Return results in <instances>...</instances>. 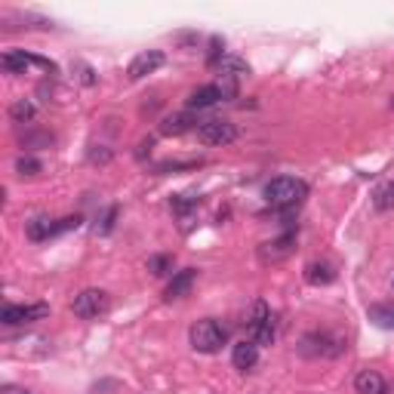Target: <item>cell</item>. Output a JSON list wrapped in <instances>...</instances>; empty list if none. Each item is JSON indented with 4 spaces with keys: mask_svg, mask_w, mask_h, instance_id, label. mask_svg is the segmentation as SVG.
Instances as JSON below:
<instances>
[{
    "mask_svg": "<svg viewBox=\"0 0 394 394\" xmlns=\"http://www.w3.org/2000/svg\"><path fill=\"white\" fill-rule=\"evenodd\" d=\"M197 139L204 145H213V148H219V145H231L237 139V127L231 120L213 118V120H204L197 127Z\"/></svg>",
    "mask_w": 394,
    "mask_h": 394,
    "instance_id": "5",
    "label": "cell"
},
{
    "mask_svg": "<svg viewBox=\"0 0 394 394\" xmlns=\"http://www.w3.org/2000/svg\"><path fill=\"white\" fill-rule=\"evenodd\" d=\"M222 50H225V41H222V37H210V52H206V62H210L213 68L225 59V52H222Z\"/></svg>",
    "mask_w": 394,
    "mask_h": 394,
    "instance_id": "23",
    "label": "cell"
},
{
    "mask_svg": "<svg viewBox=\"0 0 394 394\" xmlns=\"http://www.w3.org/2000/svg\"><path fill=\"white\" fill-rule=\"evenodd\" d=\"M305 281L311 283V287H327V283L336 281V272L330 262H308L305 265Z\"/></svg>",
    "mask_w": 394,
    "mask_h": 394,
    "instance_id": "15",
    "label": "cell"
},
{
    "mask_svg": "<svg viewBox=\"0 0 394 394\" xmlns=\"http://www.w3.org/2000/svg\"><path fill=\"white\" fill-rule=\"evenodd\" d=\"M345 342L330 333H308L302 339V354L308 358H336V354H342Z\"/></svg>",
    "mask_w": 394,
    "mask_h": 394,
    "instance_id": "6",
    "label": "cell"
},
{
    "mask_svg": "<svg viewBox=\"0 0 394 394\" xmlns=\"http://www.w3.org/2000/svg\"><path fill=\"white\" fill-rule=\"evenodd\" d=\"M108 308H111V299H108L105 290H83L74 296L71 302V311L77 314L80 321H99L102 314H108Z\"/></svg>",
    "mask_w": 394,
    "mask_h": 394,
    "instance_id": "3",
    "label": "cell"
},
{
    "mask_svg": "<svg viewBox=\"0 0 394 394\" xmlns=\"http://www.w3.org/2000/svg\"><path fill=\"white\" fill-rule=\"evenodd\" d=\"M256 360H259V345H253V342H237L234 351H231V364H234V370H241V373L256 367Z\"/></svg>",
    "mask_w": 394,
    "mask_h": 394,
    "instance_id": "14",
    "label": "cell"
},
{
    "mask_svg": "<svg viewBox=\"0 0 394 394\" xmlns=\"http://www.w3.org/2000/svg\"><path fill=\"white\" fill-rule=\"evenodd\" d=\"M195 281H197V272L195 268H182V272H176L173 274V281L167 283V290H164V299H182V296H188L191 287H195Z\"/></svg>",
    "mask_w": 394,
    "mask_h": 394,
    "instance_id": "11",
    "label": "cell"
},
{
    "mask_svg": "<svg viewBox=\"0 0 394 394\" xmlns=\"http://www.w3.org/2000/svg\"><path fill=\"white\" fill-rule=\"evenodd\" d=\"M114 219H118V206H108V213H105L102 225H96V231H99V234H108V231L114 228Z\"/></svg>",
    "mask_w": 394,
    "mask_h": 394,
    "instance_id": "25",
    "label": "cell"
},
{
    "mask_svg": "<svg viewBox=\"0 0 394 394\" xmlns=\"http://www.w3.org/2000/svg\"><path fill=\"white\" fill-rule=\"evenodd\" d=\"M15 169H19V176H37L41 173V160H34V157H19L15 160Z\"/></svg>",
    "mask_w": 394,
    "mask_h": 394,
    "instance_id": "24",
    "label": "cell"
},
{
    "mask_svg": "<svg viewBox=\"0 0 394 394\" xmlns=\"http://www.w3.org/2000/svg\"><path fill=\"white\" fill-rule=\"evenodd\" d=\"M160 65H164V52H160V50H145V52H139V56L129 62L127 77H129V80H142L145 74H154Z\"/></svg>",
    "mask_w": 394,
    "mask_h": 394,
    "instance_id": "9",
    "label": "cell"
},
{
    "mask_svg": "<svg viewBox=\"0 0 394 394\" xmlns=\"http://www.w3.org/2000/svg\"><path fill=\"white\" fill-rule=\"evenodd\" d=\"M246 330H250V342L253 345H272L274 342V321H272V311H268L265 302H256L253 305V314L246 321Z\"/></svg>",
    "mask_w": 394,
    "mask_h": 394,
    "instance_id": "4",
    "label": "cell"
},
{
    "mask_svg": "<svg viewBox=\"0 0 394 394\" xmlns=\"http://www.w3.org/2000/svg\"><path fill=\"white\" fill-rule=\"evenodd\" d=\"M80 216H65V219L56 222V234H62V231H71V228H80Z\"/></svg>",
    "mask_w": 394,
    "mask_h": 394,
    "instance_id": "26",
    "label": "cell"
},
{
    "mask_svg": "<svg viewBox=\"0 0 394 394\" xmlns=\"http://www.w3.org/2000/svg\"><path fill=\"white\" fill-rule=\"evenodd\" d=\"M216 71H219V80H234L237 83V77L250 74V65L237 56H225L219 65H216Z\"/></svg>",
    "mask_w": 394,
    "mask_h": 394,
    "instance_id": "17",
    "label": "cell"
},
{
    "mask_svg": "<svg viewBox=\"0 0 394 394\" xmlns=\"http://www.w3.org/2000/svg\"><path fill=\"white\" fill-rule=\"evenodd\" d=\"M225 327H222L219 321H213V318H204V321H197V323H191V330H188V342H191V349L200 351V354H216L225 345Z\"/></svg>",
    "mask_w": 394,
    "mask_h": 394,
    "instance_id": "2",
    "label": "cell"
},
{
    "mask_svg": "<svg viewBox=\"0 0 394 394\" xmlns=\"http://www.w3.org/2000/svg\"><path fill=\"white\" fill-rule=\"evenodd\" d=\"M25 234L31 241H46V237L56 234V219H50V216H34V219L25 222Z\"/></svg>",
    "mask_w": 394,
    "mask_h": 394,
    "instance_id": "16",
    "label": "cell"
},
{
    "mask_svg": "<svg viewBox=\"0 0 394 394\" xmlns=\"http://www.w3.org/2000/svg\"><path fill=\"white\" fill-rule=\"evenodd\" d=\"M34 114H37V108L28 102V99H19L13 108H10V118L15 123H28V120H34Z\"/></svg>",
    "mask_w": 394,
    "mask_h": 394,
    "instance_id": "20",
    "label": "cell"
},
{
    "mask_svg": "<svg viewBox=\"0 0 394 394\" xmlns=\"http://www.w3.org/2000/svg\"><path fill=\"white\" fill-rule=\"evenodd\" d=\"M90 160L92 164H108V160H111V151H90Z\"/></svg>",
    "mask_w": 394,
    "mask_h": 394,
    "instance_id": "28",
    "label": "cell"
},
{
    "mask_svg": "<svg viewBox=\"0 0 394 394\" xmlns=\"http://www.w3.org/2000/svg\"><path fill=\"white\" fill-rule=\"evenodd\" d=\"M195 111H173V114H167L164 120H160V136H182V133H188V129H195Z\"/></svg>",
    "mask_w": 394,
    "mask_h": 394,
    "instance_id": "10",
    "label": "cell"
},
{
    "mask_svg": "<svg viewBox=\"0 0 394 394\" xmlns=\"http://www.w3.org/2000/svg\"><path fill=\"white\" fill-rule=\"evenodd\" d=\"M354 391L358 394H388V385L376 370H360L354 376Z\"/></svg>",
    "mask_w": 394,
    "mask_h": 394,
    "instance_id": "12",
    "label": "cell"
},
{
    "mask_svg": "<svg viewBox=\"0 0 394 394\" xmlns=\"http://www.w3.org/2000/svg\"><path fill=\"white\" fill-rule=\"evenodd\" d=\"M370 321L382 330H394V305H370Z\"/></svg>",
    "mask_w": 394,
    "mask_h": 394,
    "instance_id": "19",
    "label": "cell"
},
{
    "mask_svg": "<svg viewBox=\"0 0 394 394\" xmlns=\"http://www.w3.org/2000/svg\"><path fill=\"white\" fill-rule=\"evenodd\" d=\"M148 272H151L154 277L169 274V272H173V256H151V259H148Z\"/></svg>",
    "mask_w": 394,
    "mask_h": 394,
    "instance_id": "21",
    "label": "cell"
},
{
    "mask_svg": "<svg viewBox=\"0 0 394 394\" xmlns=\"http://www.w3.org/2000/svg\"><path fill=\"white\" fill-rule=\"evenodd\" d=\"M191 206H197V197H188V200H185V197H173V210L176 213H188Z\"/></svg>",
    "mask_w": 394,
    "mask_h": 394,
    "instance_id": "27",
    "label": "cell"
},
{
    "mask_svg": "<svg viewBox=\"0 0 394 394\" xmlns=\"http://www.w3.org/2000/svg\"><path fill=\"white\" fill-rule=\"evenodd\" d=\"M293 250H296V234L287 231V234H281V237H274V241L259 246V262L262 265H274V262H283L287 256H293Z\"/></svg>",
    "mask_w": 394,
    "mask_h": 394,
    "instance_id": "8",
    "label": "cell"
},
{
    "mask_svg": "<svg viewBox=\"0 0 394 394\" xmlns=\"http://www.w3.org/2000/svg\"><path fill=\"white\" fill-rule=\"evenodd\" d=\"M308 195V185L302 179H293V176H277L265 185V200L277 210H290V206L302 204Z\"/></svg>",
    "mask_w": 394,
    "mask_h": 394,
    "instance_id": "1",
    "label": "cell"
},
{
    "mask_svg": "<svg viewBox=\"0 0 394 394\" xmlns=\"http://www.w3.org/2000/svg\"><path fill=\"white\" fill-rule=\"evenodd\" d=\"M50 314V305L37 302V305H3L0 311V321L6 327H19V323H34V321H43Z\"/></svg>",
    "mask_w": 394,
    "mask_h": 394,
    "instance_id": "7",
    "label": "cell"
},
{
    "mask_svg": "<svg viewBox=\"0 0 394 394\" xmlns=\"http://www.w3.org/2000/svg\"><path fill=\"white\" fill-rule=\"evenodd\" d=\"M0 65H3V71H10V74H25V68L31 65V52H25V50L3 52Z\"/></svg>",
    "mask_w": 394,
    "mask_h": 394,
    "instance_id": "18",
    "label": "cell"
},
{
    "mask_svg": "<svg viewBox=\"0 0 394 394\" xmlns=\"http://www.w3.org/2000/svg\"><path fill=\"white\" fill-rule=\"evenodd\" d=\"M222 99H225V90H222L219 83H206V87H200L188 96V108L191 111H195V108H210L216 102H222Z\"/></svg>",
    "mask_w": 394,
    "mask_h": 394,
    "instance_id": "13",
    "label": "cell"
},
{
    "mask_svg": "<svg viewBox=\"0 0 394 394\" xmlns=\"http://www.w3.org/2000/svg\"><path fill=\"white\" fill-rule=\"evenodd\" d=\"M376 210H394V182L391 185H382L379 191H376Z\"/></svg>",
    "mask_w": 394,
    "mask_h": 394,
    "instance_id": "22",
    "label": "cell"
}]
</instances>
